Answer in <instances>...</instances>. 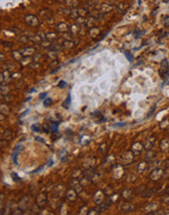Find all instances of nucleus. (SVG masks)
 Masks as SVG:
<instances>
[{"label":"nucleus","mask_w":169,"mask_h":215,"mask_svg":"<svg viewBox=\"0 0 169 215\" xmlns=\"http://www.w3.org/2000/svg\"><path fill=\"white\" fill-rule=\"evenodd\" d=\"M19 151H20V146H17V147L14 149V152H13V155H12V160H13V161H14L16 164H18V161H17V156H18Z\"/></svg>","instance_id":"nucleus-1"},{"label":"nucleus","mask_w":169,"mask_h":215,"mask_svg":"<svg viewBox=\"0 0 169 215\" xmlns=\"http://www.w3.org/2000/svg\"><path fill=\"white\" fill-rule=\"evenodd\" d=\"M70 104H71V96H70V94L67 95V98L66 99V101L63 103V107L66 108V109H69Z\"/></svg>","instance_id":"nucleus-2"},{"label":"nucleus","mask_w":169,"mask_h":215,"mask_svg":"<svg viewBox=\"0 0 169 215\" xmlns=\"http://www.w3.org/2000/svg\"><path fill=\"white\" fill-rule=\"evenodd\" d=\"M159 73H160V75L164 79H166L169 76V67L168 69H161V71H159Z\"/></svg>","instance_id":"nucleus-3"},{"label":"nucleus","mask_w":169,"mask_h":215,"mask_svg":"<svg viewBox=\"0 0 169 215\" xmlns=\"http://www.w3.org/2000/svg\"><path fill=\"white\" fill-rule=\"evenodd\" d=\"M58 127H59V123L58 122H52V124L50 125L51 130L53 131V132H55V133L58 132Z\"/></svg>","instance_id":"nucleus-4"},{"label":"nucleus","mask_w":169,"mask_h":215,"mask_svg":"<svg viewBox=\"0 0 169 215\" xmlns=\"http://www.w3.org/2000/svg\"><path fill=\"white\" fill-rule=\"evenodd\" d=\"M160 65H161V69H168V62H167V60L164 59L161 61V63H160Z\"/></svg>","instance_id":"nucleus-5"},{"label":"nucleus","mask_w":169,"mask_h":215,"mask_svg":"<svg viewBox=\"0 0 169 215\" xmlns=\"http://www.w3.org/2000/svg\"><path fill=\"white\" fill-rule=\"evenodd\" d=\"M124 54H125V57H126V59L128 60L130 63H131V62H133V56H132V54H131V53H130V52H125Z\"/></svg>","instance_id":"nucleus-6"},{"label":"nucleus","mask_w":169,"mask_h":215,"mask_svg":"<svg viewBox=\"0 0 169 215\" xmlns=\"http://www.w3.org/2000/svg\"><path fill=\"white\" fill-rule=\"evenodd\" d=\"M43 104H44L45 107H48V106H50V105L52 104V99L51 98H47L46 100L43 102Z\"/></svg>","instance_id":"nucleus-7"},{"label":"nucleus","mask_w":169,"mask_h":215,"mask_svg":"<svg viewBox=\"0 0 169 215\" xmlns=\"http://www.w3.org/2000/svg\"><path fill=\"white\" fill-rule=\"evenodd\" d=\"M58 86H59V88H61V89H63V88H65L66 86V82L64 81V80H61V81L59 82V84H58Z\"/></svg>","instance_id":"nucleus-8"},{"label":"nucleus","mask_w":169,"mask_h":215,"mask_svg":"<svg viewBox=\"0 0 169 215\" xmlns=\"http://www.w3.org/2000/svg\"><path fill=\"white\" fill-rule=\"evenodd\" d=\"M11 176L14 178V181H16V182H19V181H21V178L19 177L18 176V174L17 173H12L11 174Z\"/></svg>","instance_id":"nucleus-9"},{"label":"nucleus","mask_w":169,"mask_h":215,"mask_svg":"<svg viewBox=\"0 0 169 215\" xmlns=\"http://www.w3.org/2000/svg\"><path fill=\"white\" fill-rule=\"evenodd\" d=\"M31 129H32V131H36V132H39V131H40V129L37 127V124H32V125H31Z\"/></svg>","instance_id":"nucleus-10"},{"label":"nucleus","mask_w":169,"mask_h":215,"mask_svg":"<svg viewBox=\"0 0 169 215\" xmlns=\"http://www.w3.org/2000/svg\"><path fill=\"white\" fill-rule=\"evenodd\" d=\"M42 129L44 130L46 133H49V132H50V130L48 129V127H47V125H46V124H43V126H42Z\"/></svg>","instance_id":"nucleus-11"},{"label":"nucleus","mask_w":169,"mask_h":215,"mask_svg":"<svg viewBox=\"0 0 169 215\" xmlns=\"http://www.w3.org/2000/svg\"><path fill=\"white\" fill-rule=\"evenodd\" d=\"M46 96H47V93H41L40 95H39V99H44V98H46Z\"/></svg>","instance_id":"nucleus-12"},{"label":"nucleus","mask_w":169,"mask_h":215,"mask_svg":"<svg viewBox=\"0 0 169 215\" xmlns=\"http://www.w3.org/2000/svg\"><path fill=\"white\" fill-rule=\"evenodd\" d=\"M34 139H35V140H37V141L38 142H40V143H45V141H44V139H42V138H40V137H35L34 138Z\"/></svg>","instance_id":"nucleus-13"},{"label":"nucleus","mask_w":169,"mask_h":215,"mask_svg":"<svg viewBox=\"0 0 169 215\" xmlns=\"http://www.w3.org/2000/svg\"><path fill=\"white\" fill-rule=\"evenodd\" d=\"M41 169H43V166H40V167H38V168H37V169H35V170L33 171V173H37V172H38V171H40Z\"/></svg>","instance_id":"nucleus-14"},{"label":"nucleus","mask_w":169,"mask_h":215,"mask_svg":"<svg viewBox=\"0 0 169 215\" xmlns=\"http://www.w3.org/2000/svg\"><path fill=\"white\" fill-rule=\"evenodd\" d=\"M125 125V122H120V123H115L114 126H124Z\"/></svg>","instance_id":"nucleus-15"},{"label":"nucleus","mask_w":169,"mask_h":215,"mask_svg":"<svg viewBox=\"0 0 169 215\" xmlns=\"http://www.w3.org/2000/svg\"><path fill=\"white\" fill-rule=\"evenodd\" d=\"M53 163H54V161H53V160H49V161H48V166H51V165H53Z\"/></svg>","instance_id":"nucleus-16"},{"label":"nucleus","mask_w":169,"mask_h":215,"mask_svg":"<svg viewBox=\"0 0 169 215\" xmlns=\"http://www.w3.org/2000/svg\"><path fill=\"white\" fill-rule=\"evenodd\" d=\"M27 112H29V110H26V111H25V112H22V115H21V116H22H22H25V115H26V114H27Z\"/></svg>","instance_id":"nucleus-17"},{"label":"nucleus","mask_w":169,"mask_h":215,"mask_svg":"<svg viewBox=\"0 0 169 215\" xmlns=\"http://www.w3.org/2000/svg\"><path fill=\"white\" fill-rule=\"evenodd\" d=\"M162 1H163L164 3H168V2H169V0H162Z\"/></svg>","instance_id":"nucleus-18"},{"label":"nucleus","mask_w":169,"mask_h":215,"mask_svg":"<svg viewBox=\"0 0 169 215\" xmlns=\"http://www.w3.org/2000/svg\"><path fill=\"white\" fill-rule=\"evenodd\" d=\"M34 91H35V89H34V88H32V89H31V90H30V92H34Z\"/></svg>","instance_id":"nucleus-19"},{"label":"nucleus","mask_w":169,"mask_h":215,"mask_svg":"<svg viewBox=\"0 0 169 215\" xmlns=\"http://www.w3.org/2000/svg\"><path fill=\"white\" fill-rule=\"evenodd\" d=\"M166 193H167V194L169 195V190H167V191H166Z\"/></svg>","instance_id":"nucleus-20"}]
</instances>
